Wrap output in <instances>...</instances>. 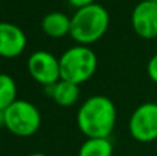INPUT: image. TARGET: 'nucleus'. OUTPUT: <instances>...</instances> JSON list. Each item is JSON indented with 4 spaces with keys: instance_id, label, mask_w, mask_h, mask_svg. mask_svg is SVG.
<instances>
[{
    "instance_id": "12",
    "label": "nucleus",
    "mask_w": 157,
    "mask_h": 156,
    "mask_svg": "<svg viewBox=\"0 0 157 156\" xmlns=\"http://www.w3.org/2000/svg\"><path fill=\"white\" fill-rule=\"evenodd\" d=\"M17 83L10 75L0 73V109L6 111L18 99Z\"/></svg>"
},
{
    "instance_id": "13",
    "label": "nucleus",
    "mask_w": 157,
    "mask_h": 156,
    "mask_svg": "<svg viewBox=\"0 0 157 156\" xmlns=\"http://www.w3.org/2000/svg\"><path fill=\"white\" fill-rule=\"evenodd\" d=\"M146 72L149 79L157 84V53L155 55H152V58L149 60V62L146 65Z\"/></svg>"
},
{
    "instance_id": "3",
    "label": "nucleus",
    "mask_w": 157,
    "mask_h": 156,
    "mask_svg": "<svg viewBox=\"0 0 157 156\" xmlns=\"http://www.w3.org/2000/svg\"><path fill=\"white\" fill-rule=\"evenodd\" d=\"M61 79L80 86L88 82L98 68V58L94 50L88 46H76L63 51L59 57Z\"/></svg>"
},
{
    "instance_id": "14",
    "label": "nucleus",
    "mask_w": 157,
    "mask_h": 156,
    "mask_svg": "<svg viewBox=\"0 0 157 156\" xmlns=\"http://www.w3.org/2000/svg\"><path fill=\"white\" fill-rule=\"evenodd\" d=\"M68 2L72 7L78 10V8H83V7H86V6L94 4V3H97V0H68Z\"/></svg>"
},
{
    "instance_id": "5",
    "label": "nucleus",
    "mask_w": 157,
    "mask_h": 156,
    "mask_svg": "<svg viewBox=\"0 0 157 156\" xmlns=\"http://www.w3.org/2000/svg\"><path fill=\"white\" fill-rule=\"evenodd\" d=\"M128 131L138 142L157 140V102H145L135 108L128 120Z\"/></svg>"
},
{
    "instance_id": "10",
    "label": "nucleus",
    "mask_w": 157,
    "mask_h": 156,
    "mask_svg": "<svg viewBox=\"0 0 157 156\" xmlns=\"http://www.w3.org/2000/svg\"><path fill=\"white\" fill-rule=\"evenodd\" d=\"M46 90L48 91V96L51 97V99L58 104L59 107H72L77 102L78 97H80V88L77 84L68 80H62L57 82L55 84L46 87Z\"/></svg>"
},
{
    "instance_id": "7",
    "label": "nucleus",
    "mask_w": 157,
    "mask_h": 156,
    "mask_svg": "<svg viewBox=\"0 0 157 156\" xmlns=\"http://www.w3.org/2000/svg\"><path fill=\"white\" fill-rule=\"evenodd\" d=\"M131 25L139 37L152 40L157 37V3L142 0L134 7Z\"/></svg>"
},
{
    "instance_id": "9",
    "label": "nucleus",
    "mask_w": 157,
    "mask_h": 156,
    "mask_svg": "<svg viewBox=\"0 0 157 156\" xmlns=\"http://www.w3.org/2000/svg\"><path fill=\"white\" fill-rule=\"evenodd\" d=\"M72 21L71 17L61 11H51L46 14L41 19V30L44 35L52 39H61L65 36H71Z\"/></svg>"
},
{
    "instance_id": "6",
    "label": "nucleus",
    "mask_w": 157,
    "mask_h": 156,
    "mask_svg": "<svg viewBox=\"0 0 157 156\" xmlns=\"http://www.w3.org/2000/svg\"><path fill=\"white\" fill-rule=\"evenodd\" d=\"M28 72L39 84L48 87L61 80L59 58L46 50H37L28 58Z\"/></svg>"
},
{
    "instance_id": "16",
    "label": "nucleus",
    "mask_w": 157,
    "mask_h": 156,
    "mask_svg": "<svg viewBox=\"0 0 157 156\" xmlns=\"http://www.w3.org/2000/svg\"><path fill=\"white\" fill-rule=\"evenodd\" d=\"M29 156H48V155H46V154H41V152H36V154H30Z\"/></svg>"
},
{
    "instance_id": "17",
    "label": "nucleus",
    "mask_w": 157,
    "mask_h": 156,
    "mask_svg": "<svg viewBox=\"0 0 157 156\" xmlns=\"http://www.w3.org/2000/svg\"><path fill=\"white\" fill-rule=\"evenodd\" d=\"M147 2H152V3H157V0H147Z\"/></svg>"
},
{
    "instance_id": "4",
    "label": "nucleus",
    "mask_w": 157,
    "mask_h": 156,
    "mask_svg": "<svg viewBox=\"0 0 157 156\" xmlns=\"http://www.w3.org/2000/svg\"><path fill=\"white\" fill-rule=\"evenodd\" d=\"M6 113V129L17 137L26 138L37 133L41 126L40 111L26 99L18 98L11 104Z\"/></svg>"
},
{
    "instance_id": "2",
    "label": "nucleus",
    "mask_w": 157,
    "mask_h": 156,
    "mask_svg": "<svg viewBox=\"0 0 157 156\" xmlns=\"http://www.w3.org/2000/svg\"><path fill=\"white\" fill-rule=\"evenodd\" d=\"M71 21V37L77 44L88 46L105 36L109 29L110 17L103 6L94 3L76 10Z\"/></svg>"
},
{
    "instance_id": "8",
    "label": "nucleus",
    "mask_w": 157,
    "mask_h": 156,
    "mask_svg": "<svg viewBox=\"0 0 157 156\" xmlns=\"http://www.w3.org/2000/svg\"><path fill=\"white\" fill-rule=\"evenodd\" d=\"M26 43V35L18 25L0 21V57L17 58L25 51Z\"/></svg>"
},
{
    "instance_id": "11",
    "label": "nucleus",
    "mask_w": 157,
    "mask_h": 156,
    "mask_svg": "<svg viewBox=\"0 0 157 156\" xmlns=\"http://www.w3.org/2000/svg\"><path fill=\"white\" fill-rule=\"evenodd\" d=\"M78 156H113L110 138H87L78 149Z\"/></svg>"
},
{
    "instance_id": "1",
    "label": "nucleus",
    "mask_w": 157,
    "mask_h": 156,
    "mask_svg": "<svg viewBox=\"0 0 157 156\" xmlns=\"http://www.w3.org/2000/svg\"><path fill=\"white\" fill-rule=\"evenodd\" d=\"M76 122L86 138H109L117 122L116 105L106 96H91L78 108Z\"/></svg>"
},
{
    "instance_id": "15",
    "label": "nucleus",
    "mask_w": 157,
    "mask_h": 156,
    "mask_svg": "<svg viewBox=\"0 0 157 156\" xmlns=\"http://www.w3.org/2000/svg\"><path fill=\"white\" fill-rule=\"evenodd\" d=\"M6 126V113L4 111L0 109V127H4Z\"/></svg>"
}]
</instances>
